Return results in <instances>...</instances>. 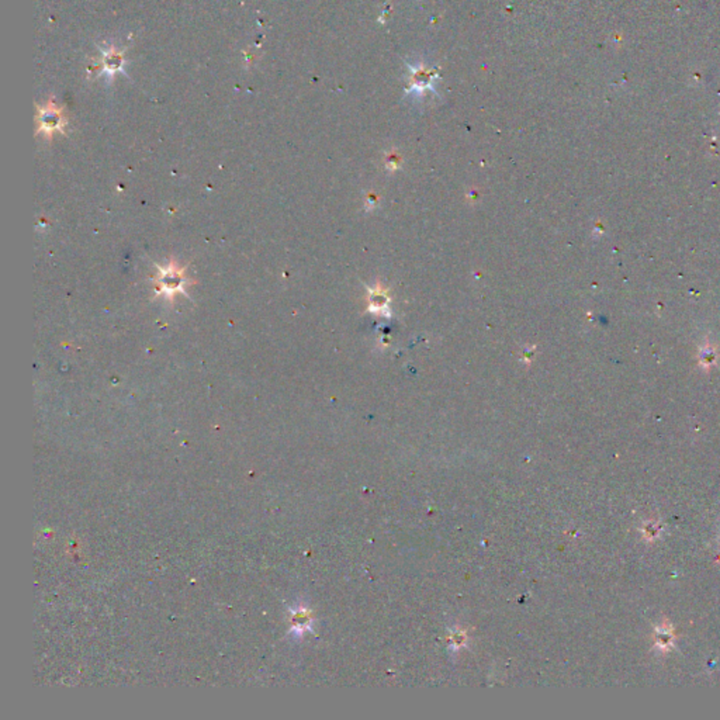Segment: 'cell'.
Returning a JSON list of instances; mask_svg holds the SVG:
<instances>
[{
  "label": "cell",
  "mask_w": 720,
  "mask_h": 720,
  "mask_svg": "<svg viewBox=\"0 0 720 720\" xmlns=\"http://www.w3.org/2000/svg\"><path fill=\"white\" fill-rule=\"evenodd\" d=\"M64 126H65L64 113L54 103H50L48 106H46L44 110H40L37 133H43L47 137H51L55 131H62Z\"/></svg>",
  "instance_id": "cell-2"
},
{
  "label": "cell",
  "mask_w": 720,
  "mask_h": 720,
  "mask_svg": "<svg viewBox=\"0 0 720 720\" xmlns=\"http://www.w3.org/2000/svg\"><path fill=\"white\" fill-rule=\"evenodd\" d=\"M158 274L154 277L156 295H165L168 300H173V297L179 293H185V286L190 283L187 276L185 274V267H180L176 262L171 260L168 266H156Z\"/></svg>",
  "instance_id": "cell-1"
}]
</instances>
